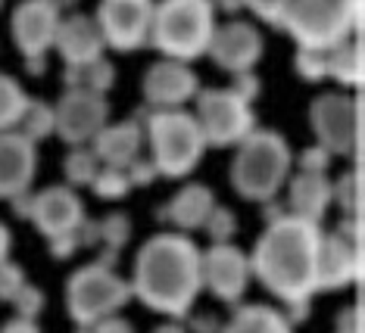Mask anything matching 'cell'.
<instances>
[{"instance_id": "38", "label": "cell", "mask_w": 365, "mask_h": 333, "mask_svg": "<svg viewBox=\"0 0 365 333\" xmlns=\"http://www.w3.org/2000/svg\"><path fill=\"white\" fill-rule=\"evenodd\" d=\"M231 90L247 100V103H253L256 97H259V78H256V72H244V75H235V85H231Z\"/></svg>"}, {"instance_id": "27", "label": "cell", "mask_w": 365, "mask_h": 333, "mask_svg": "<svg viewBox=\"0 0 365 333\" xmlns=\"http://www.w3.org/2000/svg\"><path fill=\"white\" fill-rule=\"evenodd\" d=\"M26 103H29V97L19 81L13 75L0 72V134L4 131H16L22 112H26Z\"/></svg>"}, {"instance_id": "12", "label": "cell", "mask_w": 365, "mask_h": 333, "mask_svg": "<svg viewBox=\"0 0 365 333\" xmlns=\"http://www.w3.org/2000/svg\"><path fill=\"white\" fill-rule=\"evenodd\" d=\"M203 287L222 302L237 305L250 287V259L235 243H215L203 253Z\"/></svg>"}, {"instance_id": "5", "label": "cell", "mask_w": 365, "mask_h": 333, "mask_svg": "<svg viewBox=\"0 0 365 333\" xmlns=\"http://www.w3.org/2000/svg\"><path fill=\"white\" fill-rule=\"evenodd\" d=\"M215 31L212 6L203 0H165L153 6L150 44L165 60L190 63L206 53L210 38Z\"/></svg>"}, {"instance_id": "3", "label": "cell", "mask_w": 365, "mask_h": 333, "mask_svg": "<svg viewBox=\"0 0 365 333\" xmlns=\"http://www.w3.org/2000/svg\"><path fill=\"white\" fill-rule=\"evenodd\" d=\"M262 22L284 28L297 41V50L331 53L350 41L362 25L359 4H250Z\"/></svg>"}, {"instance_id": "47", "label": "cell", "mask_w": 365, "mask_h": 333, "mask_svg": "<svg viewBox=\"0 0 365 333\" xmlns=\"http://www.w3.org/2000/svg\"><path fill=\"white\" fill-rule=\"evenodd\" d=\"M26 65H29L31 75H41V72L47 69V56H38V60H26Z\"/></svg>"}, {"instance_id": "40", "label": "cell", "mask_w": 365, "mask_h": 333, "mask_svg": "<svg viewBox=\"0 0 365 333\" xmlns=\"http://www.w3.org/2000/svg\"><path fill=\"white\" fill-rule=\"evenodd\" d=\"M337 333H362V309L353 305V309L340 312L337 318Z\"/></svg>"}, {"instance_id": "34", "label": "cell", "mask_w": 365, "mask_h": 333, "mask_svg": "<svg viewBox=\"0 0 365 333\" xmlns=\"http://www.w3.org/2000/svg\"><path fill=\"white\" fill-rule=\"evenodd\" d=\"M44 293H41L38 287H31V284H26L16 293V299H13V305H16V318H29V321H35L38 314H41V309H44Z\"/></svg>"}, {"instance_id": "16", "label": "cell", "mask_w": 365, "mask_h": 333, "mask_svg": "<svg viewBox=\"0 0 365 333\" xmlns=\"http://www.w3.org/2000/svg\"><path fill=\"white\" fill-rule=\"evenodd\" d=\"M85 221V206H81L78 194L72 187H47L35 194L31 203V224L44 234L47 240L63 237V234H76Z\"/></svg>"}, {"instance_id": "25", "label": "cell", "mask_w": 365, "mask_h": 333, "mask_svg": "<svg viewBox=\"0 0 365 333\" xmlns=\"http://www.w3.org/2000/svg\"><path fill=\"white\" fill-rule=\"evenodd\" d=\"M66 90H91V94H106L115 85V65L110 60H97L85 65V69H66L63 75Z\"/></svg>"}, {"instance_id": "41", "label": "cell", "mask_w": 365, "mask_h": 333, "mask_svg": "<svg viewBox=\"0 0 365 333\" xmlns=\"http://www.w3.org/2000/svg\"><path fill=\"white\" fill-rule=\"evenodd\" d=\"M91 333H135V327L125 321V318H119V314H113V318H103V321H97L94 327H91Z\"/></svg>"}, {"instance_id": "31", "label": "cell", "mask_w": 365, "mask_h": 333, "mask_svg": "<svg viewBox=\"0 0 365 333\" xmlns=\"http://www.w3.org/2000/svg\"><path fill=\"white\" fill-rule=\"evenodd\" d=\"M91 187L103 199H122V196H128V190H131L125 169H110V165H101V171H97Z\"/></svg>"}, {"instance_id": "37", "label": "cell", "mask_w": 365, "mask_h": 333, "mask_svg": "<svg viewBox=\"0 0 365 333\" xmlns=\"http://www.w3.org/2000/svg\"><path fill=\"white\" fill-rule=\"evenodd\" d=\"M125 174H128V184L131 187H144V184H153L156 178H160V174H156V169H153V162H147V159H138L128 165L125 169Z\"/></svg>"}, {"instance_id": "10", "label": "cell", "mask_w": 365, "mask_h": 333, "mask_svg": "<svg viewBox=\"0 0 365 333\" xmlns=\"http://www.w3.org/2000/svg\"><path fill=\"white\" fill-rule=\"evenodd\" d=\"M94 22L103 38V47L131 53L150 41L153 4H147V0H106L97 6Z\"/></svg>"}, {"instance_id": "28", "label": "cell", "mask_w": 365, "mask_h": 333, "mask_svg": "<svg viewBox=\"0 0 365 333\" xmlns=\"http://www.w3.org/2000/svg\"><path fill=\"white\" fill-rule=\"evenodd\" d=\"M128 237H131V221H128V215H119V212H113V215H106V218L97 224V240L106 246V255H103V265H115V255L122 253V246L128 243Z\"/></svg>"}, {"instance_id": "11", "label": "cell", "mask_w": 365, "mask_h": 333, "mask_svg": "<svg viewBox=\"0 0 365 333\" xmlns=\"http://www.w3.org/2000/svg\"><path fill=\"white\" fill-rule=\"evenodd\" d=\"M106 119H110L106 97L81 88L66 90L60 103L53 106V134H60L72 147H85L106 128Z\"/></svg>"}, {"instance_id": "18", "label": "cell", "mask_w": 365, "mask_h": 333, "mask_svg": "<svg viewBox=\"0 0 365 333\" xmlns=\"http://www.w3.org/2000/svg\"><path fill=\"white\" fill-rule=\"evenodd\" d=\"M38 169V149L16 131L0 134V199L29 194Z\"/></svg>"}, {"instance_id": "45", "label": "cell", "mask_w": 365, "mask_h": 333, "mask_svg": "<svg viewBox=\"0 0 365 333\" xmlns=\"http://www.w3.org/2000/svg\"><path fill=\"white\" fill-rule=\"evenodd\" d=\"M10 243H13L10 231H6V224H0V262H6V255H10Z\"/></svg>"}, {"instance_id": "14", "label": "cell", "mask_w": 365, "mask_h": 333, "mask_svg": "<svg viewBox=\"0 0 365 333\" xmlns=\"http://www.w3.org/2000/svg\"><path fill=\"white\" fill-rule=\"evenodd\" d=\"M63 16L56 4H44V0H29L13 10V41L22 60H38L47 56V50L56 41V28H60Z\"/></svg>"}, {"instance_id": "2", "label": "cell", "mask_w": 365, "mask_h": 333, "mask_svg": "<svg viewBox=\"0 0 365 333\" xmlns=\"http://www.w3.org/2000/svg\"><path fill=\"white\" fill-rule=\"evenodd\" d=\"M203 249L187 234H156L140 246L135 259V278L128 280L131 296L147 309L185 318L203 293Z\"/></svg>"}, {"instance_id": "7", "label": "cell", "mask_w": 365, "mask_h": 333, "mask_svg": "<svg viewBox=\"0 0 365 333\" xmlns=\"http://www.w3.org/2000/svg\"><path fill=\"white\" fill-rule=\"evenodd\" d=\"M131 287L110 265H85L66 280V309L78 327H94L97 321L113 318L128 305Z\"/></svg>"}, {"instance_id": "24", "label": "cell", "mask_w": 365, "mask_h": 333, "mask_svg": "<svg viewBox=\"0 0 365 333\" xmlns=\"http://www.w3.org/2000/svg\"><path fill=\"white\" fill-rule=\"evenodd\" d=\"M328 78H334L344 88H362V47L359 41H346L328 53Z\"/></svg>"}, {"instance_id": "35", "label": "cell", "mask_w": 365, "mask_h": 333, "mask_svg": "<svg viewBox=\"0 0 365 333\" xmlns=\"http://www.w3.org/2000/svg\"><path fill=\"white\" fill-rule=\"evenodd\" d=\"M26 287V274L16 262H0V302H13L16 293Z\"/></svg>"}, {"instance_id": "20", "label": "cell", "mask_w": 365, "mask_h": 333, "mask_svg": "<svg viewBox=\"0 0 365 333\" xmlns=\"http://www.w3.org/2000/svg\"><path fill=\"white\" fill-rule=\"evenodd\" d=\"M140 144H144V125L138 119L122 122V125H106V128L91 140V153L97 156L101 165L110 169H128L138 159Z\"/></svg>"}, {"instance_id": "15", "label": "cell", "mask_w": 365, "mask_h": 333, "mask_svg": "<svg viewBox=\"0 0 365 333\" xmlns=\"http://www.w3.org/2000/svg\"><path fill=\"white\" fill-rule=\"evenodd\" d=\"M200 94V81L197 72L185 63L160 60L153 63L144 75V97L156 110H181L187 100Z\"/></svg>"}, {"instance_id": "1", "label": "cell", "mask_w": 365, "mask_h": 333, "mask_svg": "<svg viewBox=\"0 0 365 333\" xmlns=\"http://www.w3.org/2000/svg\"><path fill=\"white\" fill-rule=\"evenodd\" d=\"M319 243L322 224L281 215L269 221V228L256 240L253 255H247L250 274H256L259 284L290 309V324L303 321V314L309 312V299L319 290Z\"/></svg>"}, {"instance_id": "33", "label": "cell", "mask_w": 365, "mask_h": 333, "mask_svg": "<svg viewBox=\"0 0 365 333\" xmlns=\"http://www.w3.org/2000/svg\"><path fill=\"white\" fill-rule=\"evenodd\" d=\"M297 75L309 85H319V81L328 78V53H319V50H297Z\"/></svg>"}, {"instance_id": "42", "label": "cell", "mask_w": 365, "mask_h": 333, "mask_svg": "<svg viewBox=\"0 0 365 333\" xmlns=\"http://www.w3.org/2000/svg\"><path fill=\"white\" fill-rule=\"evenodd\" d=\"M190 330L194 333H222V321L215 314H197L190 318Z\"/></svg>"}, {"instance_id": "30", "label": "cell", "mask_w": 365, "mask_h": 333, "mask_svg": "<svg viewBox=\"0 0 365 333\" xmlns=\"http://www.w3.org/2000/svg\"><path fill=\"white\" fill-rule=\"evenodd\" d=\"M63 171H66L69 187H91L97 171H101V162L91 153V147H72V153L63 162Z\"/></svg>"}, {"instance_id": "26", "label": "cell", "mask_w": 365, "mask_h": 333, "mask_svg": "<svg viewBox=\"0 0 365 333\" xmlns=\"http://www.w3.org/2000/svg\"><path fill=\"white\" fill-rule=\"evenodd\" d=\"M16 134H22L29 144H38V140L53 134V106L44 103V100H31L26 103V112H22L19 125H16Z\"/></svg>"}, {"instance_id": "39", "label": "cell", "mask_w": 365, "mask_h": 333, "mask_svg": "<svg viewBox=\"0 0 365 333\" xmlns=\"http://www.w3.org/2000/svg\"><path fill=\"white\" fill-rule=\"evenodd\" d=\"M47 246H51V255H53V259L63 262V259H72V255H76L78 237H76V234H63V237H53Z\"/></svg>"}, {"instance_id": "9", "label": "cell", "mask_w": 365, "mask_h": 333, "mask_svg": "<svg viewBox=\"0 0 365 333\" xmlns=\"http://www.w3.org/2000/svg\"><path fill=\"white\" fill-rule=\"evenodd\" d=\"M197 100V125L203 131L206 147H237L247 134L256 131V115L247 100H240L231 88L200 90Z\"/></svg>"}, {"instance_id": "13", "label": "cell", "mask_w": 365, "mask_h": 333, "mask_svg": "<svg viewBox=\"0 0 365 333\" xmlns=\"http://www.w3.org/2000/svg\"><path fill=\"white\" fill-rule=\"evenodd\" d=\"M206 53H210V60L219 65V69H225L231 75L253 72V65L259 63V56H262V35L256 31V25L247 19L222 22V25H215Z\"/></svg>"}, {"instance_id": "21", "label": "cell", "mask_w": 365, "mask_h": 333, "mask_svg": "<svg viewBox=\"0 0 365 333\" xmlns=\"http://www.w3.org/2000/svg\"><path fill=\"white\" fill-rule=\"evenodd\" d=\"M287 206L294 218L322 224L331 206V181L328 174H300L287 181Z\"/></svg>"}, {"instance_id": "8", "label": "cell", "mask_w": 365, "mask_h": 333, "mask_svg": "<svg viewBox=\"0 0 365 333\" xmlns=\"http://www.w3.org/2000/svg\"><path fill=\"white\" fill-rule=\"evenodd\" d=\"M309 125L331 156H356L362 144V97L331 90L319 94L309 106Z\"/></svg>"}, {"instance_id": "29", "label": "cell", "mask_w": 365, "mask_h": 333, "mask_svg": "<svg viewBox=\"0 0 365 333\" xmlns=\"http://www.w3.org/2000/svg\"><path fill=\"white\" fill-rule=\"evenodd\" d=\"M331 203L344 209L346 218H362V171H344L337 184H331Z\"/></svg>"}, {"instance_id": "22", "label": "cell", "mask_w": 365, "mask_h": 333, "mask_svg": "<svg viewBox=\"0 0 365 333\" xmlns=\"http://www.w3.org/2000/svg\"><path fill=\"white\" fill-rule=\"evenodd\" d=\"M212 209H215L212 190L206 184H187L165 206V215H169V221L178 224L181 231H197V228H203V221L210 218Z\"/></svg>"}, {"instance_id": "19", "label": "cell", "mask_w": 365, "mask_h": 333, "mask_svg": "<svg viewBox=\"0 0 365 333\" xmlns=\"http://www.w3.org/2000/svg\"><path fill=\"white\" fill-rule=\"evenodd\" d=\"M53 47L66 60V69H85V65L103 60V38L91 16H69L56 28Z\"/></svg>"}, {"instance_id": "43", "label": "cell", "mask_w": 365, "mask_h": 333, "mask_svg": "<svg viewBox=\"0 0 365 333\" xmlns=\"http://www.w3.org/2000/svg\"><path fill=\"white\" fill-rule=\"evenodd\" d=\"M0 333H41L38 321H29V318H10L0 327Z\"/></svg>"}, {"instance_id": "44", "label": "cell", "mask_w": 365, "mask_h": 333, "mask_svg": "<svg viewBox=\"0 0 365 333\" xmlns=\"http://www.w3.org/2000/svg\"><path fill=\"white\" fill-rule=\"evenodd\" d=\"M10 203H13V209L19 212L22 218H31V203H35V194H31V190H29V194L16 196V199H10Z\"/></svg>"}, {"instance_id": "32", "label": "cell", "mask_w": 365, "mask_h": 333, "mask_svg": "<svg viewBox=\"0 0 365 333\" xmlns=\"http://www.w3.org/2000/svg\"><path fill=\"white\" fill-rule=\"evenodd\" d=\"M203 231H206V237L212 240V246L215 243H231V237L237 234L235 212L225 209V206H215V209L210 212V218L203 221Z\"/></svg>"}, {"instance_id": "17", "label": "cell", "mask_w": 365, "mask_h": 333, "mask_svg": "<svg viewBox=\"0 0 365 333\" xmlns=\"http://www.w3.org/2000/svg\"><path fill=\"white\" fill-rule=\"evenodd\" d=\"M315 274H319V290H340L356 284L362 274V243H350L337 231L322 234Z\"/></svg>"}, {"instance_id": "36", "label": "cell", "mask_w": 365, "mask_h": 333, "mask_svg": "<svg viewBox=\"0 0 365 333\" xmlns=\"http://www.w3.org/2000/svg\"><path fill=\"white\" fill-rule=\"evenodd\" d=\"M331 159H334V156H331L325 147H319V144L306 147L300 153V174H328Z\"/></svg>"}, {"instance_id": "23", "label": "cell", "mask_w": 365, "mask_h": 333, "mask_svg": "<svg viewBox=\"0 0 365 333\" xmlns=\"http://www.w3.org/2000/svg\"><path fill=\"white\" fill-rule=\"evenodd\" d=\"M222 333H294V324L272 305H237Z\"/></svg>"}, {"instance_id": "4", "label": "cell", "mask_w": 365, "mask_h": 333, "mask_svg": "<svg viewBox=\"0 0 365 333\" xmlns=\"http://www.w3.org/2000/svg\"><path fill=\"white\" fill-rule=\"evenodd\" d=\"M290 165L294 153L284 137L275 131H253L237 144V156L231 162V187L250 203H272L287 184Z\"/></svg>"}, {"instance_id": "46", "label": "cell", "mask_w": 365, "mask_h": 333, "mask_svg": "<svg viewBox=\"0 0 365 333\" xmlns=\"http://www.w3.org/2000/svg\"><path fill=\"white\" fill-rule=\"evenodd\" d=\"M153 333H187V330H185V324H178V321H163Z\"/></svg>"}, {"instance_id": "6", "label": "cell", "mask_w": 365, "mask_h": 333, "mask_svg": "<svg viewBox=\"0 0 365 333\" xmlns=\"http://www.w3.org/2000/svg\"><path fill=\"white\" fill-rule=\"evenodd\" d=\"M144 134L150 140V162L163 178H185L197 169L206 153L203 131L194 112L185 110H156L144 125Z\"/></svg>"}]
</instances>
